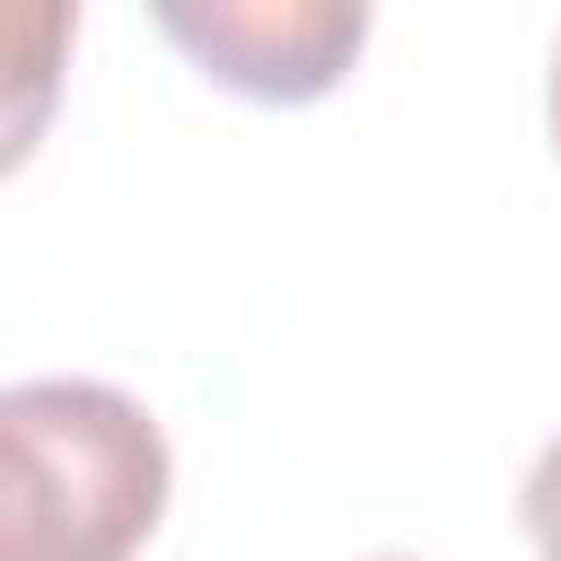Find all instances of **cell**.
Wrapping results in <instances>:
<instances>
[{"instance_id":"2","label":"cell","mask_w":561,"mask_h":561,"mask_svg":"<svg viewBox=\"0 0 561 561\" xmlns=\"http://www.w3.org/2000/svg\"><path fill=\"white\" fill-rule=\"evenodd\" d=\"M158 35L184 44L202 79L254 105H316L351 79L368 44L359 0H158Z\"/></svg>"},{"instance_id":"5","label":"cell","mask_w":561,"mask_h":561,"mask_svg":"<svg viewBox=\"0 0 561 561\" xmlns=\"http://www.w3.org/2000/svg\"><path fill=\"white\" fill-rule=\"evenodd\" d=\"M377 561H403V552H377Z\"/></svg>"},{"instance_id":"1","label":"cell","mask_w":561,"mask_h":561,"mask_svg":"<svg viewBox=\"0 0 561 561\" xmlns=\"http://www.w3.org/2000/svg\"><path fill=\"white\" fill-rule=\"evenodd\" d=\"M9 561H131L175 491L140 394L105 377H18L0 394Z\"/></svg>"},{"instance_id":"3","label":"cell","mask_w":561,"mask_h":561,"mask_svg":"<svg viewBox=\"0 0 561 561\" xmlns=\"http://www.w3.org/2000/svg\"><path fill=\"white\" fill-rule=\"evenodd\" d=\"M517 517H526V543L543 561H561V438L526 465V491H517Z\"/></svg>"},{"instance_id":"4","label":"cell","mask_w":561,"mask_h":561,"mask_svg":"<svg viewBox=\"0 0 561 561\" xmlns=\"http://www.w3.org/2000/svg\"><path fill=\"white\" fill-rule=\"evenodd\" d=\"M543 123H552V149H561V44H552V79H543Z\"/></svg>"}]
</instances>
